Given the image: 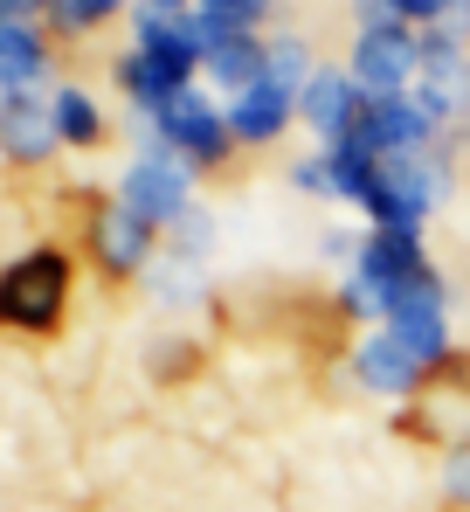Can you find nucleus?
<instances>
[{"label": "nucleus", "mask_w": 470, "mask_h": 512, "mask_svg": "<svg viewBox=\"0 0 470 512\" xmlns=\"http://www.w3.org/2000/svg\"><path fill=\"white\" fill-rule=\"evenodd\" d=\"M63 291H70V256L63 250H28L21 263L0 270V319L42 333V326H56Z\"/></svg>", "instance_id": "obj_1"}, {"label": "nucleus", "mask_w": 470, "mask_h": 512, "mask_svg": "<svg viewBox=\"0 0 470 512\" xmlns=\"http://www.w3.org/2000/svg\"><path fill=\"white\" fill-rule=\"evenodd\" d=\"M429 132H436V118H429L415 97H367L353 139H339V146H353V153H367V160H401V153H415Z\"/></svg>", "instance_id": "obj_2"}, {"label": "nucleus", "mask_w": 470, "mask_h": 512, "mask_svg": "<svg viewBox=\"0 0 470 512\" xmlns=\"http://www.w3.org/2000/svg\"><path fill=\"white\" fill-rule=\"evenodd\" d=\"M422 70V42L408 35V21H388V28H360L353 42V84L367 97H401V84Z\"/></svg>", "instance_id": "obj_3"}, {"label": "nucleus", "mask_w": 470, "mask_h": 512, "mask_svg": "<svg viewBox=\"0 0 470 512\" xmlns=\"http://www.w3.org/2000/svg\"><path fill=\"white\" fill-rule=\"evenodd\" d=\"M429 201H436V167H422L415 153H401V160H381L367 208L381 215V229H388V236H415V222L429 215Z\"/></svg>", "instance_id": "obj_4"}, {"label": "nucleus", "mask_w": 470, "mask_h": 512, "mask_svg": "<svg viewBox=\"0 0 470 512\" xmlns=\"http://www.w3.org/2000/svg\"><path fill=\"white\" fill-rule=\"evenodd\" d=\"M153 125L166 139V153H187V160H222V146H229V125L201 90H180L173 104H159Z\"/></svg>", "instance_id": "obj_5"}, {"label": "nucleus", "mask_w": 470, "mask_h": 512, "mask_svg": "<svg viewBox=\"0 0 470 512\" xmlns=\"http://www.w3.org/2000/svg\"><path fill=\"white\" fill-rule=\"evenodd\" d=\"M298 104H305V125H312L318 139H325V146H339V139H353V125H360L367 90L353 84V70H318Z\"/></svg>", "instance_id": "obj_6"}, {"label": "nucleus", "mask_w": 470, "mask_h": 512, "mask_svg": "<svg viewBox=\"0 0 470 512\" xmlns=\"http://www.w3.org/2000/svg\"><path fill=\"white\" fill-rule=\"evenodd\" d=\"M415 104H422L429 118H443V111L457 118L470 104V63H464V49H457L450 35H429V42H422V97H415Z\"/></svg>", "instance_id": "obj_7"}, {"label": "nucleus", "mask_w": 470, "mask_h": 512, "mask_svg": "<svg viewBox=\"0 0 470 512\" xmlns=\"http://www.w3.org/2000/svg\"><path fill=\"white\" fill-rule=\"evenodd\" d=\"M187 201V173H180V153H153L125 173V208L146 215V222H173Z\"/></svg>", "instance_id": "obj_8"}, {"label": "nucleus", "mask_w": 470, "mask_h": 512, "mask_svg": "<svg viewBox=\"0 0 470 512\" xmlns=\"http://www.w3.org/2000/svg\"><path fill=\"white\" fill-rule=\"evenodd\" d=\"M56 146V111L35 104L28 90H0V153L14 160H42Z\"/></svg>", "instance_id": "obj_9"}, {"label": "nucleus", "mask_w": 470, "mask_h": 512, "mask_svg": "<svg viewBox=\"0 0 470 512\" xmlns=\"http://www.w3.org/2000/svg\"><path fill=\"white\" fill-rule=\"evenodd\" d=\"M388 333L415 360H443V284L429 277V284H415L401 305H394V319H388Z\"/></svg>", "instance_id": "obj_10"}, {"label": "nucleus", "mask_w": 470, "mask_h": 512, "mask_svg": "<svg viewBox=\"0 0 470 512\" xmlns=\"http://www.w3.org/2000/svg\"><path fill=\"white\" fill-rule=\"evenodd\" d=\"M291 97H298V90H284V84L263 77L256 90H242V97L229 104V132L235 139H277L284 118H291Z\"/></svg>", "instance_id": "obj_11"}, {"label": "nucleus", "mask_w": 470, "mask_h": 512, "mask_svg": "<svg viewBox=\"0 0 470 512\" xmlns=\"http://www.w3.org/2000/svg\"><path fill=\"white\" fill-rule=\"evenodd\" d=\"M118 77H125V90H132L146 111L173 104V97L187 90V70H180V63H166V56H153V49H132V56L118 63Z\"/></svg>", "instance_id": "obj_12"}, {"label": "nucleus", "mask_w": 470, "mask_h": 512, "mask_svg": "<svg viewBox=\"0 0 470 512\" xmlns=\"http://www.w3.org/2000/svg\"><path fill=\"white\" fill-rule=\"evenodd\" d=\"M201 70H208L222 90L242 97V90H256L263 77H270V49H256L249 35H229V42H215V49H208V63H201Z\"/></svg>", "instance_id": "obj_13"}, {"label": "nucleus", "mask_w": 470, "mask_h": 512, "mask_svg": "<svg viewBox=\"0 0 470 512\" xmlns=\"http://www.w3.org/2000/svg\"><path fill=\"white\" fill-rule=\"evenodd\" d=\"M42 35L28 28V21H7L0 14V90H28L35 77H42Z\"/></svg>", "instance_id": "obj_14"}, {"label": "nucleus", "mask_w": 470, "mask_h": 512, "mask_svg": "<svg viewBox=\"0 0 470 512\" xmlns=\"http://www.w3.org/2000/svg\"><path fill=\"white\" fill-rule=\"evenodd\" d=\"M360 374H367V388H381V395H401V388H415V374H422V360L408 353V346L394 340H367L360 346Z\"/></svg>", "instance_id": "obj_15"}, {"label": "nucleus", "mask_w": 470, "mask_h": 512, "mask_svg": "<svg viewBox=\"0 0 470 512\" xmlns=\"http://www.w3.org/2000/svg\"><path fill=\"white\" fill-rule=\"evenodd\" d=\"M146 243H153V229H146V215H104L97 222V256L111 263V270H132L139 256H146Z\"/></svg>", "instance_id": "obj_16"}, {"label": "nucleus", "mask_w": 470, "mask_h": 512, "mask_svg": "<svg viewBox=\"0 0 470 512\" xmlns=\"http://www.w3.org/2000/svg\"><path fill=\"white\" fill-rule=\"evenodd\" d=\"M256 14H263L256 0H201V7H194V21H201L208 49H215V42H229V35H249V28H256Z\"/></svg>", "instance_id": "obj_17"}, {"label": "nucleus", "mask_w": 470, "mask_h": 512, "mask_svg": "<svg viewBox=\"0 0 470 512\" xmlns=\"http://www.w3.org/2000/svg\"><path fill=\"white\" fill-rule=\"evenodd\" d=\"M49 111H56V139H70V146H90V139L104 132V125H97V104H90L83 90H56Z\"/></svg>", "instance_id": "obj_18"}, {"label": "nucleus", "mask_w": 470, "mask_h": 512, "mask_svg": "<svg viewBox=\"0 0 470 512\" xmlns=\"http://www.w3.org/2000/svg\"><path fill=\"white\" fill-rule=\"evenodd\" d=\"M305 63H312V56H305V42H291V35H284V42H270V84H284V90H298V97H305V84H312V70H305Z\"/></svg>", "instance_id": "obj_19"}, {"label": "nucleus", "mask_w": 470, "mask_h": 512, "mask_svg": "<svg viewBox=\"0 0 470 512\" xmlns=\"http://www.w3.org/2000/svg\"><path fill=\"white\" fill-rule=\"evenodd\" d=\"M49 14H56L63 28H97L111 7H104V0H49Z\"/></svg>", "instance_id": "obj_20"}, {"label": "nucleus", "mask_w": 470, "mask_h": 512, "mask_svg": "<svg viewBox=\"0 0 470 512\" xmlns=\"http://www.w3.org/2000/svg\"><path fill=\"white\" fill-rule=\"evenodd\" d=\"M394 21H443L450 14V0H388Z\"/></svg>", "instance_id": "obj_21"}, {"label": "nucleus", "mask_w": 470, "mask_h": 512, "mask_svg": "<svg viewBox=\"0 0 470 512\" xmlns=\"http://www.w3.org/2000/svg\"><path fill=\"white\" fill-rule=\"evenodd\" d=\"M450 492H457V499H470V457H457V464H450Z\"/></svg>", "instance_id": "obj_22"}, {"label": "nucleus", "mask_w": 470, "mask_h": 512, "mask_svg": "<svg viewBox=\"0 0 470 512\" xmlns=\"http://www.w3.org/2000/svg\"><path fill=\"white\" fill-rule=\"evenodd\" d=\"M35 7H49V0H0V14H7V21H28Z\"/></svg>", "instance_id": "obj_23"}, {"label": "nucleus", "mask_w": 470, "mask_h": 512, "mask_svg": "<svg viewBox=\"0 0 470 512\" xmlns=\"http://www.w3.org/2000/svg\"><path fill=\"white\" fill-rule=\"evenodd\" d=\"M153 7H187V0H153Z\"/></svg>", "instance_id": "obj_24"}, {"label": "nucleus", "mask_w": 470, "mask_h": 512, "mask_svg": "<svg viewBox=\"0 0 470 512\" xmlns=\"http://www.w3.org/2000/svg\"><path fill=\"white\" fill-rule=\"evenodd\" d=\"M104 7H125V0H104Z\"/></svg>", "instance_id": "obj_25"}, {"label": "nucleus", "mask_w": 470, "mask_h": 512, "mask_svg": "<svg viewBox=\"0 0 470 512\" xmlns=\"http://www.w3.org/2000/svg\"><path fill=\"white\" fill-rule=\"evenodd\" d=\"M450 7H470V0H450Z\"/></svg>", "instance_id": "obj_26"}, {"label": "nucleus", "mask_w": 470, "mask_h": 512, "mask_svg": "<svg viewBox=\"0 0 470 512\" xmlns=\"http://www.w3.org/2000/svg\"><path fill=\"white\" fill-rule=\"evenodd\" d=\"M256 7H270V0H256Z\"/></svg>", "instance_id": "obj_27"}]
</instances>
